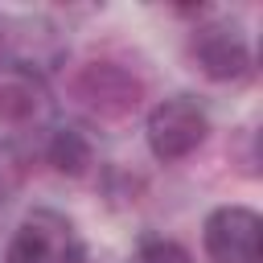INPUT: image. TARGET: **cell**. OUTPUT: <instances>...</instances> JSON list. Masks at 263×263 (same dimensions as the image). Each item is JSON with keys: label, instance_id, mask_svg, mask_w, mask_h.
I'll return each instance as SVG.
<instances>
[{"label": "cell", "instance_id": "cell-1", "mask_svg": "<svg viewBox=\"0 0 263 263\" xmlns=\"http://www.w3.org/2000/svg\"><path fill=\"white\" fill-rule=\"evenodd\" d=\"M205 132H210V115L201 111L197 99L189 95H177V99H164L148 111V123H144V136H148V148L156 160H185L189 152H197L205 144Z\"/></svg>", "mask_w": 263, "mask_h": 263}, {"label": "cell", "instance_id": "cell-2", "mask_svg": "<svg viewBox=\"0 0 263 263\" xmlns=\"http://www.w3.org/2000/svg\"><path fill=\"white\" fill-rule=\"evenodd\" d=\"M205 255L210 263H259L263 259V222L247 205H222L205 218Z\"/></svg>", "mask_w": 263, "mask_h": 263}, {"label": "cell", "instance_id": "cell-3", "mask_svg": "<svg viewBox=\"0 0 263 263\" xmlns=\"http://www.w3.org/2000/svg\"><path fill=\"white\" fill-rule=\"evenodd\" d=\"M74 251L78 247H74L70 222L53 210H33L16 226V234L4 251V263H70Z\"/></svg>", "mask_w": 263, "mask_h": 263}, {"label": "cell", "instance_id": "cell-4", "mask_svg": "<svg viewBox=\"0 0 263 263\" xmlns=\"http://www.w3.org/2000/svg\"><path fill=\"white\" fill-rule=\"evenodd\" d=\"M74 95H78L95 115L115 119V115H127V111L140 103L144 82H140L132 70L115 66V62H90V66H82V70L74 74Z\"/></svg>", "mask_w": 263, "mask_h": 263}, {"label": "cell", "instance_id": "cell-5", "mask_svg": "<svg viewBox=\"0 0 263 263\" xmlns=\"http://www.w3.org/2000/svg\"><path fill=\"white\" fill-rule=\"evenodd\" d=\"M189 53L197 62V70L214 82H238L251 74V49L242 41V33L234 25H205L193 33Z\"/></svg>", "mask_w": 263, "mask_h": 263}, {"label": "cell", "instance_id": "cell-6", "mask_svg": "<svg viewBox=\"0 0 263 263\" xmlns=\"http://www.w3.org/2000/svg\"><path fill=\"white\" fill-rule=\"evenodd\" d=\"M45 156L58 173L66 177H82L90 168V140L78 132V127H53L49 144H45Z\"/></svg>", "mask_w": 263, "mask_h": 263}, {"label": "cell", "instance_id": "cell-7", "mask_svg": "<svg viewBox=\"0 0 263 263\" xmlns=\"http://www.w3.org/2000/svg\"><path fill=\"white\" fill-rule=\"evenodd\" d=\"M33 111H37V86H33L25 74L0 82V119L21 123V119H29Z\"/></svg>", "mask_w": 263, "mask_h": 263}, {"label": "cell", "instance_id": "cell-8", "mask_svg": "<svg viewBox=\"0 0 263 263\" xmlns=\"http://www.w3.org/2000/svg\"><path fill=\"white\" fill-rule=\"evenodd\" d=\"M25 173H29L25 152H21L8 136H0V201H8V197L25 185Z\"/></svg>", "mask_w": 263, "mask_h": 263}, {"label": "cell", "instance_id": "cell-9", "mask_svg": "<svg viewBox=\"0 0 263 263\" xmlns=\"http://www.w3.org/2000/svg\"><path fill=\"white\" fill-rule=\"evenodd\" d=\"M127 263H193V259H189V251H185L181 242H173V238H148V242H140V247L132 251Z\"/></svg>", "mask_w": 263, "mask_h": 263}, {"label": "cell", "instance_id": "cell-10", "mask_svg": "<svg viewBox=\"0 0 263 263\" xmlns=\"http://www.w3.org/2000/svg\"><path fill=\"white\" fill-rule=\"evenodd\" d=\"M70 263H86V259H82V251H74V255H70Z\"/></svg>", "mask_w": 263, "mask_h": 263}]
</instances>
